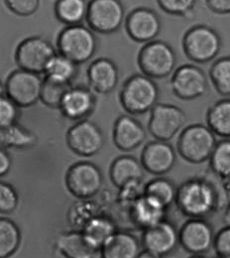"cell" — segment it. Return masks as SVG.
Returning a JSON list of instances; mask_svg holds the SVG:
<instances>
[{
    "label": "cell",
    "instance_id": "6da1fadb",
    "mask_svg": "<svg viewBox=\"0 0 230 258\" xmlns=\"http://www.w3.org/2000/svg\"><path fill=\"white\" fill-rule=\"evenodd\" d=\"M175 202L179 210L190 219H204L216 210L218 196L208 181L194 178L177 188Z\"/></svg>",
    "mask_w": 230,
    "mask_h": 258
},
{
    "label": "cell",
    "instance_id": "7a4b0ae2",
    "mask_svg": "<svg viewBox=\"0 0 230 258\" xmlns=\"http://www.w3.org/2000/svg\"><path fill=\"white\" fill-rule=\"evenodd\" d=\"M159 97L156 83L141 74L133 75L122 86L119 99L123 108L130 114L139 115L151 110Z\"/></svg>",
    "mask_w": 230,
    "mask_h": 258
},
{
    "label": "cell",
    "instance_id": "3957f363",
    "mask_svg": "<svg viewBox=\"0 0 230 258\" xmlns=\"http://www.w3.org/2000/svg\"><path fill=\"white\" fill-rule=\"evenodd\" d=\"M57 48L60 55L75 64H83L93 58L97 50V38L83 25L66 26L58 36Z\"/></svg>",
    "mask_w": 230,
    "mask_h": 258
},
{
    "label": "cell",
    "instance_id": "277c9868",
    "mask_svg": "<svg viewBox=\"0 0 230 258\" xmlns=\"http://www.w3.org/2000/svg\"><path fill=\"white\" fill-rule=\"evenodd\" d=\"M216 143L214 134L208 127L197 123L182 131L177 146L179 154L184 160L200 164L209 159Z\"/></svg>",
    "mask_w": 230,
    "mask_h": 258
},
{
    "label": "cell",
    "instance_id": "5b68a950",
    "mask_svg": "<svg viewBox=\"0 0 230 258\" xmlns=\"http://www.w3.org/2000/svg\"><path fill=\"white\" fill-rule=\"evenodd\" d=\"M138 64L144 76L164 79L171 75L176 64V53L164 41L154 40L145 44L138 54Z\"/></svg>",
    "mask_w": 230,
    "mask_h": 258
},
{
    "label": "cell",
    "instance_id": "8992f818",
    "mask_svg": "<svg viewBox=\"0 0 230 258\" xmlns=\"http://www.w3.org/2000/svg\"><path fill=\"white\" fill-rule=\"evenodd\" d=\"M221 48L218 33L206 25H196L189 29L183 39L186 56L193 62L204 64L215 59Z\"/></svg>",
    "mask_w": 230,
    "mask_h": 258
},
{
    "label": "cell",
    "instance_id": "52a82bcc",
    "mask_svg": "<svg viewBox=\"0 0 230 258\" xmlns=\"http://www.w3.org/2000/svg\"><path fill=\"white\" fill-rule=\"evenodd\" d=\"M65 182L69 193L85 200L99 193L103 184V175L99 167L92 162H76L67 169Z\"/></svg>",
    "mask_w": 230,
    "mask_h": 258
},
{
    "label": "cell",
    "instance_id": "ba28073f",
    "mask_svg": "<svg viewBox=\"0 0 230 258\" xmlns=\"http://www.w3.org/2000/svg\"><path fill=\"white\" fill-rule=\"evenodd\" d=\"M53 45L40 36L23 40L15 52V61L20 70L33 74H44L46 66L56 55Z\"/></svg>",
    "mask_w": 230,
    "mask_h": 258
},
{
    "label": "cell",
    "instance_id": "9c48e42d",
    "mask_svg": "<svg viewBox=\"0 0 230 258\" xmlns=\"http://www.w3.org/2000/svg\"><path fill=\"white\" fill-rule=\"evenodd\" d=\"M124 19V7L118 0H93L87 8L86 20L92 30L101 34L116 32Z\"/></svg>",
    "mask_w": 230,
    "mask_h": 258
},
{
    "label": "cell",
    "instance_id": "30bf717a",
    "mask_svg": "<svg viewBox=\"0 0 230 258\" xmlns=\"http://www.w3.org/2000/svg\"><path fill=\"white\" fill-rule=\"evenodd\" d=\"M42 82L37 74L16 70L8 76L4 84L5 95L19 108L30 107L40 99Z\"/></svg>",
    "mask_w": 230,
    "mask_h": 258
},
{
    "label": "cell",
    "instance_id": "8fae6325",
    "mask_svg": "<svg viewBox=\"0 0 230 258\" xmlns=\"http://www.w3.org/2000/svg\"><path fill=\"white\" fill-rule=\"evenodd\" d=\"M67 147L82 157L95 156L101 150L104 138L101 129L90 120H81L66 132Z\"/></svg>",
    "mask_w": 230,
    "mask_h": 258
},
{
    "label": "cell",
    "instance_id": "7c38bea8",
    "mask_svg": "<svg viewBox=\"0 0 230 258\" xmlns=\"http://www.w3.org/2000/svg\"><path fill=\"white\" fill-rule=\"evenodd\" d=\"M186 122V114L177 105L157 103L151 109L148 129L159 141L167 142L182 129Z\"/></svg>",
    "mask_w": 230,
    "mask_h": 258
},
{
    "label": "cell",
    "instance_id": "4fadbf2b",
    "mask_svg": "<svg viewBox=\"0 0 230 258\" xmlns=\"http://www.w3.org/2000/svg\"><path fill=\"white\" fill-rule=\"evenodd\" d=\"M172 91L183 100H193L204 95L207 80L204 72L195 64L179 67L171 79Z\"/></svg>",
    "mask_w": 230,
    "mask_h": 258
},
{
    "label": "cell",
    "instance_id": "5bb4252c",
    "mask_svg": "<svg viewBox=\"0 0 230 258\" xmlns=\"http://www.w3.org/2000/svg\"><path fill=\"white\" fill-rule=\"evenodd\" d=\"M179 244L193 255L206 253L213 242V229L203 219H190L178 231Z\"/></svg>",
    "mask_w": 230,
    "mask_h": 258
},
{
    "label": "cell",
    "instance_id": "9a60e30c",
    "mask_svg": "<svg viewBox=\"0 0 230 258\" xmlns=\"http://www.w3.org/2000/svg\"><path fill=\"white\" fill-rule=\"evenodd\" d=\"M142 244L146 251L160 257L173 253L179 245V232L176 226L168 221L144 229Z\"/></svg>",
    "mask_w": 230,
    "mask_h": 258
},
{
    "label": "cell",
    "instance_id": "2e32d148",
    "mask_svg": "<svg viewBox=\"0 0 230 258\" xmlns=\"http://www.w3.org/2000/svg\"><path fill=\"white\" fill-rule=\"evenodd\" d=\"M161 20L158 14L149 8H136L126 18L125 28L129 37L139 43H149L161 31Z\"/></svg>",
    "mask_w": 230,
    "mask_h": 258
},
{
    "label": "cell",
    "instance_id": "e0dca14e",
    "mask_svg": "<svg viewBox=\"0 0 230 258\" xmlns=\"http://www.w3.org/2000/svg\"><path fill=\"white\" fill-rule=\"evenodd\" d=\"M141 166L150 174L164 175L176 163V153L172 145L164 141L149 142L141 153Z\"/></svg>",
    "mask_w": 230,
    "mask_h": 258
},
{
    "label": "cell",
    "instance_id": "ac0fdd59",
    "mask_svg": "<svg viewBox=\"0 0 230 258\" xmlns=\"http://www.w3.org/2000/svg\"><path fill=\"white\" fill-rule=\"evenodd\" d=\"M97 98L87 88H70L63 97L60 109L70 120H84L96 109Z\"/></svg>",
    "mask_w": 230,
    "mask_h": 258
},
{
    "label": "cell",
    "instance_id": "d6986e66",
    "mask_svg": "<svg viewBox=\"0 0 230 258\" xmlns=\"http://www.w3.org/2000/svg\"><path fill=\"white\" fill-rule=\"evenodd\" d=\"M112 138L119 150L130 152L141 146L145 141L146 130L130 115H121L114 122Z\"/></svg>",
    "mask_w": 230,
    "mask_h": 258
},
{
    "label": "cell",
    "instance_id": "ffe728a7",
    "mask_svg": "<svg viewBox=\"0 0 230 258\" xmlns=\"http://www.w3.org/2000/svg\"><path fill=\"white\" fill-rule=\"evenodd\" d=\"M88 79L91 87L99 94L111 93L118 83V69L113 61L99 58L90 64Z\"/></svg>",
    "mask_w": 230,
    "mask_h": 258
},
{
    "label": "cell",
    "instance_id": "44dd1931",
    "mask_svg": "<svg viewBox=\"0 0 230 258\" xmlns=\"http://www.w3.org/2000/svg\"><path fill=\"white\" fill-rule=\"evenodd\" d=\"M141 252L139 239L130 232L112 234L99 250L100 258H137Z\"/></svg>",
    "mask_w": 230,
    "mask_h": 258
},
{
    "label": "cell",
    "instance_id": "7402d4cb",
    "mask_svg": "<svg viewBox=\"0 0 230 258\" xmlns=\"http://www.w3.org/2000/svg\"><path fill=\"white\" fill-rule=\"evenodd\" d=\"M109 176L115 187L123 189L129 184L141 181L144 177V172L141 163L135 157L123 155L112 162Z\"/></svg>",
    "mask_w": 230,
    "mask_h": 258
},
{
    "label": "cell",
    "instance_id": "603a6c76",
    "mask_svg": "<svg viewBox=\"0 0 230 258\" xmlns=\"http://www.w3.org/2000/svg\"><path fill=\"white\" fill-rule=\"evenodd\" d=\"M55 246L65 258H98L99 254V251L89 244L82 231H67L59 234Z\"/></svg>",
    "mask_w": 230,
    "mask_h": 258
},
{
    "label": "cell",
    "instance_id": "cb8c5ba5",
    "mask_svg": "<svg viewBox=\"0 0 230 258\" xmlns=\"http://www.w3.org/2000/svg\"><path fill=\"white\" fill-rule=\"evenodd\" d=\"M166 211L164 207L143 195L134 202L131 217L137 226L146 229L164 221Z\"/></svg>",
    "mask_w": 230,
    "mask_h": 258
},
{
    "label": "cell",
    "instance_id": "d4e9b609",
    "mask_svg": "<svg viewBox=\"0 0 230 258\" xmlns=\"http://www.w3.org/2000/svg\"><path fill=\"white\" fill-rule=\"evenodd\" d=\"M116 232L114 223L107 217H94L90 219L83 227L82 233L89 244L97 251L100 250L105 241Z\"/></svg>",
    "mask_w": 230,
    "mask_h": 258
},
{
    "label": "cell",
    "instance_id": "484cf974",
    "mask_svg": "<svg viewBox=\"0 0 230 258\" xmlns=\"http://www.w3.org/2000/svg\"><path fill=\"white\" fill-rule=\"evenodd\" d=\"M207 127L218 136L228 138L230 135V100H219L209 107L206 113Z\"/></svg>",
    "mask_w": 230,
    "mask_h": 258
},
{
    "label": "cell",
    "instance_id": "4316f807",
    "mask_svg": "<svg viewBox=\"0 0 230 258\" xmlns=\"http://www.w3.org/2000/svg\"><path fill=\"white\" fill-rule=\"evenodd\" d=\"M22 240L18 225L8 218H0V258L11 257L17 252Z\"/></svg>",
    "mask_w": 230,
    "mask_h": 258
},
{
    "label": "cell",
    "instance_id": "83f0119b",
    "mask_svg": "<svg viewBox=\"0 0 230 258\" xmlns=\"http://www.w3.org/2000/svg\"><path fill=\"white\" fill-rule=\"evenodd\" d=\"M35 142L34 133L17 123L6 128H0V149L30 148Z\"/></svg>",
    "mask_w": 230,
    "mask_h": 258
},
{
    "label": "cell",
    "instance_id": "f1b7e54d",
    "mask_svg": "<svg viewBox=\"0 0 230 258\" xmlns=\"http://www.w3.org/2000/svg\"><path fill=\"white\" fill-rule=\"evenodd\" d=\"M88 4L85 0H59L55 4L57 18L67 26L80 25L86 18Z\"/></svg>",
    "mask_w": 230,
    "mask_h": 258
},
{
    "label": "cell",
    "instance_id": "f546056e",
    "mask_svg": "<svg viewBox=\"0 0 230 258\" xmlns=\"http://www.w3.org/2000/svg\"><path fill=\"white\" fill-rule=\"evenodd\" d=\"M176 193L177 187L172 181L166 178H156L147 183L143 195L168 209L175 202Z\"/></svg>",
    "mask_w": 230,
    "mask_h": 258
},
{
    "label": "cell",
    "instance_id": "4dcf8cb0",
    "mask_svg": "<svg viewBox=\"0 0 230 258\" xmlns=\"http://www.w3.org/2000/svg\"><path fill=\"white\" fill-rule=\"evenodd\" d=\"M44 74L48 79L70 85L78 75V64L60 54H56L46 66Z\"/></svg>",
    "mask_w": 230,
    "mask_h": 258
},
{
    "label": "cell",
    "instance_id": "1f68e13d",
    "mask_svg": "<svg viewBox=\"0 0 230 258\" xmlns=\"http://www.w3.org/2000/svg\"><path fill=\"white\" fill-rule=\"evenodd\" d=\"M211 170L221 179H228L230 175V141L225 138L216 143L210 157Z\"/></svg>",
    "mask_w": 230,
    "mask_h": 258
},
{
    "label": "cell",
    "instance_id": "d6a6232c",
    "mask_svg": "<svg viewBox=\"0 0 230 258\" xmlns=\"http://www.w3.org/2000/svg\"><path fill=\"white\" fill-rule=\"evenodd\" d=\"M70 88L71 86L68 84L59 83L45 77L42 82L40 99L48 107L60 108L63 97Z\"/></svg>",
    "mask_w": 230,
    "mask_h": 258
},
{
    "label": "cell",
    "instance_id": "836d02e7",
    "mask_svg": "<svg viewBox=\"0 0 230 258\" xmlns=\"http://www.w3.org/2000/svg\"><path fill=\"white\" fill-rule=\"evenodd\" d=\"M210 80L217 91L223 97L230 95V58L222 57L215 61L209 71Z\"/></svg>",
    "mask_w": 230,
    "mask_h": 258
},
{
    "label": "cell",
    "instance_id": "e575fe53",
    "mask_svg": "<svg viewBox=\"0 0 230 258\" xmlns=\"http://www.w3.org/2000/svg\"><path fill=\"white\" fill-rule=\"evenodd\" d=\"M19 205V195L9 183L0 181V214L9 215L16 211Z\"/></svg>",
    "mask_w": 230,
    "mask_h": 258
},
{
    "label": "cell",
    "instance_id": "d590c367",
    "mask_svg": "<svg viewBox=\"0 0 230 258\" xmlns=\"http://www.w3.org/2000/svg\"><path fill=\"white\" fill-rule=\"evenodd\" d=\"M19 114V107L11 99L6 96L0 97V128L16 124Z\"/></svg>",
    "mask_w": 230,
    "mask_h": 258
},
{
    "label": "cell",
    "instance_id": "8d00e7d4",
    "mask_svg": "<svg viewBox=\"0 0 230 258\" xmlns=\"http://www.w3.org/2000/svg\"><path fill=\"white\" fill-rule=\"evenodd\" d=\"M158 4L166 13L172 15L186 16L193 11L196 6L194 0H160Z\"/></svg>",
    "mask_w": 230,
    "mask_h": 258
},
{
    "label": "cell",
    "instance_id": "74e56055",
    "mask_svg": "<svg viewBox=\"0 0 230 258\" xmlns=\"http://www.w3.org/2000/svg\"><path fill=\"white\" fill-rule=\"evenodd\" d=\"M5 3L11 12L19 16H30L40 6L38 0H7Z\"/></svg>",
    "mask_w": 230,
    "mask_h": 258
},
{
    "label": "cell",
    "instance_id": "f35d334b",
    "mask_svg": "<svg viewBox=\"0 0 230 258\" xmlns=\"http://www.w3.org/2000/svg\"><path fill=\"white\" fill-rule=\"evenodd\" d=\"M212 246L217 254L221 257H230V228L223 227L213 237Z\"/></svg>",
    "mask_w": 230,
    "mask_h": 258
},
{
    "label": "cell",
    "instance_id": "ab89813d",
    "mask_svg": "<svg viewBox=\"0 0 230 258\" xmlns=\"http://www.w3.org/2000/svg\"><path fill=\"white\" fill-rule=\"evenodd\" d=\"M207 7L214 13L228 14L230 11L229 0H207Z\"/></svg>",
    "mask_w": 230,
    "mask_h": 258
},
{
    "label": "cell",
    "instance_id": "60d3db41",
    "mask_svg": "<svg viewBox=\"0 0 230 258\" xmlns=\"http://www.w3.org/2000/svg\"><path fill=\"white\" fill-rule=\"evenodd\" d=\"M12 167V158L7 150L0 149V178L7 175Z\"/></svg>",
    "mask_w": 230,
    "mask_h": 258
},
{
    "label": "cell",
    "instance_id": "b9f144b4",
    "mask_svg": "<svg viewBox=\"0 0 230 258\" xmlns=\"http://www.w3.org/2000/svg\"><path fill=\"white\" fill-rule=\"evenodd\" d=\"M137 258H163L160 257V256H158V255H155V254H153V253H151V252H149V251H146V250H144V251H141L140 253H139V255L137 256Z\"/></svg>",
    "mask_w": 230,
    "mask_h": 258
},
{
    "label": "cell",
    "instance_id": "7bdbcfd3",
    "mask_svg": "<svg viewBox=\"0 0 230 258\" xmlns=\"http://www.w3.org/2000/svg\"><path fill=\"white\" fill-rule=\"evenodd\" d=\"M3 96H5V88H4V84L0 80V97Z\"/></svg>",
    "mask_w": 230,
    "mask_h": 258
},
{
    "label": "cell",
    "instance_id": "ee69618b",
    "mask_svg": "<svg viewBox=\"0 0 230 258\" xmlns=\"http://www.w3.org/2000/svg\"><path fill=\"white\" fill-rule=\"evenodd\" d=\"M189 258H205V257H204V256H202V255H196V254H195V255H192V256H191V257H189Z\"/></svg>",
    "mask_w": 230,
    "mask_h": 258
},
{
    "label": "cell",
    "instance_id": "f6af8a7d",
    "mask_svg": "<svg viewBox=\"0 0 230 258\" xmlns=\"http://www.w3.org/2000/svg\"><path fill=\"white\" fill-rule=\"evenodd\" d=\"M216 258H230V257H221V256H217Z\"/></svg>",
    "mask_w": 230,
    "mask_h": 258
}]
</instances>
